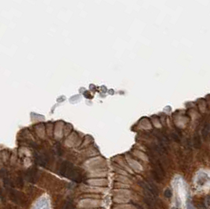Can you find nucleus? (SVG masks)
Returning a JSON list of instances; mask_svg holds the SVG:
<instances>
[{"label":"nucleus","mask_w":210,"mask_h":209,"mask_svg":"<svg viewBox=\"0 0 210 209\" xmlns=\"http://www.w3.org/2000/svg\"><path fill=\"white\" fill-rule=\"evenodd\" d=\"M59 174L61 175L66 176L74 182H79L81 181V174L74 166L68 162H63L60 166Z\"/></svg>","instance_id":"f257e3e1"},{"label":"nucleus","mask_w":210,"mask_h":209,"mask_svg":"<svg viewBox=\"0 0 210 209\" xmlns=\"http://www.w3.org/2000/svg\"><path fill=\"white\" fill-rule=\"evenodd\" d=\"M150 159L152 162V164L153 166V170H152V174H153L154 179L158 182H161V181L164 178V171L160 163L159 160L156 159L154 157L150 156Z\"/></svg>","instance_id":"f03ea898"},{"label":"nucleus","mask_w":210,"mask_h":209,"mask_svg":"<svg viewBox=\"0 0 210 209\" xmlns=\"http://www.w3.org/2000/svg\"><path fill=\"white\" fill-rule=\"evenodd\" d=\"M34 209H48V203L45 198H42L37 202Z\"/></svg>","instance_id":"7ed1b4c3"},{"label":"nucleus","mask_w":210,"mask_h":209,"mask_svg":"<svg viewBox=\"0 0 210 209\" xmlns=\"http://www.w3.org/2000/svg\"><path fill=\"white\" fill-rule=\"evenodd\" d=\"M145 204L148 205L149 209H154L155 208V203H154L153 199H151V198H148V197H145Z\"/></svg>","instance_id":"20e7f679"},{"label":"nucleus","mask_w":210,"mask_h":209,"mask_svg":"<svg viewBox=\"0 0 210 209\" xmlns=\"http://www.w3.org/2000/svg\"><path fill=\"white\" fill-rule=\"evenodd\" d=\"M194 144L195 148H200L201 147V139L198 136H195L194 138Z\"/></svg>","instance_id":"39448f33"},{"label":"nucleus","mask_w":210,"mask_h":209,"mask_svg":"<svg viewBox=\"0 0 210 209\" xmlns=\"http://www.w3.org/2000/svg\"><path fill=\"white\" fill-rule=\"evenodd\" d=\"M62 209H74V206L71 202H66V203L64 204Z\"/></svg>","instance_id":"423d86ee"},{"label":"nucleus","mask_w":210,"mask_h":209,"mask_svg":"<svg viewBox=\"0 0 210 209\" xmlns=\"http://www.w3.org/2000/svg\"><path fill=\"white\" fill-rule=\"evenodd\" d=\"M164 196H165L166 198H170L172 196V190H171L170 189H167L164 191Z\"/></svg>","instance_id":"0eeeda50"},{"label":"nucleus","mask_w":210,"mask_h":209,"mask_svg":"<svg viewBox=\"0 0 210 209\" xmlns=\"http://www.w3.org/2000/svg\"><path fill=\"white\" fill-rule=\"evenodd\" d=\"M208 133H209V126H208V125H206L205 126V128L203 129V136L205 137L208 135Z\"/></svg>","instance_id":"6e6552de"},{"label":"nucleus","mask_w":210,"mask_h":209,"mask_svg":"<svg viewBox=\"0 0 210 209\" xmlns=\"http://www.w3.org/2000/svg\"><path fill=\"white\" fill-rule=\"evenodd\" d=\"M186 206H187V209H192V205H191V202H190V199L187 200Z\"/></svg>","instance_id":"1a4fd4ad"},{"label":"nucleus","mask_w":210,"mask_h":209,"mask_svg":"<svg viewBox=\"0 0 210 209\" xmlns=\"http://www.w3.org/2000/svg\"><path fill=\"white\" fill-rule=\"evenodd\" d=\"M206 201H207V206H208V205L209 204V201H210V195H209V196L207 197V200Z\"/></svg>","instance_id":"9d476101"},{"label":"nucleus","mask_w":210,"mask_h":209,"mask_svg":"<svg viewBox=\"0 0 210 209\" xmlns=\"http://www.w3.org/2000/svg\"><path fill=\"white\" fill-rule=\"evenodd\" d=\"M172 209H179V208H175V207H174V208H172Z\"/></svg>","instance_id":"9b49d317"}]
</instances>
